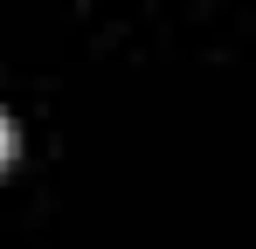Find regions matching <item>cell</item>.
<instances>
[{
	"label": "cell",
	"mask_w": 256,
	"mask_h": 249,
	"mask_svg": "<svg viewBox=\"0 0 256 249\" xmlns=\"http://www.w3.org/2000/svg\"><path fill=\"white\" fill-rule=\"evenodd\" d=\"M14 160V118H7V111H0V166Z\"/></svg>",
	"instance_id": "6da1fadb"
}]
</instances>
